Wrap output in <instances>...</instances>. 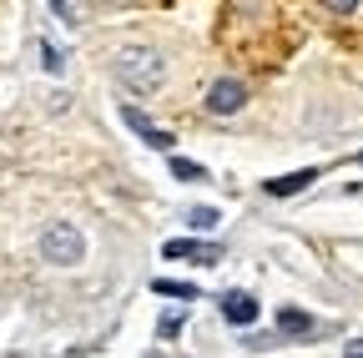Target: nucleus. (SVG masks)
Segmentation results:
<instances>
[{"mask_svg": "<svg viewBox=\"0 0 363 358\" xmlns=\"http://www.w3.org/2000/svg\"><path fill=\"white\" fill-rule=\"evenodd\" d=\"M116 76L131 86V91H157L162 76H167V61H162V51H152V46H126V51L116 56Z\"/></svg>", "mask_w": 363, "mask_h": 358, "instance_id": "f257e3e1", "label": "nucleus"}, {"mask_svg": "<svg viewBox=\"0 0 363 358\" xmlns=\"http://www.w3.org/2000/svg\"><path fill=\"white\" fill-rule=\"evenodd\" d=\"M40 257L51 262V267H76L86 257V237L71 228V222H51L45 237H40Z\"/></svg>", "mask_w": 363, "mask_h": 358, "instance_id": "f03ea898", "label": "nucleus"}, {"mask_svg": "<svg viewBox=\"0 0 363 358\" xmlns=\"http://www.w3.org/2000/svg\"><path fill=\"white\" fill-rule=\"evenodd\" d=\"M242 101H247V86L238 76H222V81L207 86V111L212 116H233V111H242Z\"/></svg>", "mask_w": 363, "mask_h": 358, "instance_id": "7ed1b4c3", "label": "nucleus"}, {"mask_svg": "<svg viewBox=\"0 0 363 358\" xmlns=\"http://www.w3.org/2000/svg\"><path fill=\"white\" fill-rule=\"evenodd\" d=\"M121 121H126V131H136V137H142L152 152H172V142H177L172 131H162V126H157L142 106H121Z\"/></svg>", "mask_w": 363, "mask_h": 358, "instance_id": "20e7f679", "label": "nucleus"}, {"mask_svg": "<svg viewBox=\"0 0 363 358\" xmlns=\"http://www.w3.org/2000/svg\"><path fill=\"white\" fill-rule=\"evenodd\" d=\"M217 308H222V318L233 323V328H252V323H257V313H262V308H257V298H252V293H242V288L222 293V303H217Z\"/></svg>", "mask_w": 363, "mask_h": 358, "instance_id": "39448f33", "label": "nucleus"}, {"mask_svg": "<svg viewBox=\"0 0 363 358\" xmlns=\"http://www.w3.org/2000/svg\"><path fill=\"white\" fill-rule=\"evenodd\" d=\"M313 182H318V167H303V172H288V177H267L262 192H267V197H298V192H308Z\"/></svg>", "mask_w": 363, "mask_h": 358, "instance_id": "423d86ee", "label": "nucleus"}, {"mask_svg": "<svg viewBox=\"0 0 363 358\" xmlns=\"http://www.w3.org/2000/svg\"><path fill=\"white\" fill-rule=\"evenodd\" d=\"M313 328H318V323L308 318L303 308H278V333H283V338H308Z\"/></svg>", "mask_w": 363, "mask_h": 358, "instance_id": "0eeeda50", "label": "nucleus"}, {"mask_svg": "<svg viewBox=\"0 0 363 358\" xmlns=\"http://www.w3.org/2000/svg\"><path fill=\"white\" fill-rule=\"evenodd\" d=\"M162 257H202V262H217L222 247H207V242H192V237H177V242L162 247Z\"/></svg>", "mask_w": 363, "mask_h": 358, "instance_id": "6e6552de", "label": "nucleus"}, {"mask_svg": "<svg viewBox=\"0 0 363 358\" xmlns=\"http://www.w3.org/2000/svg\"><path fill=\"white\" fill-rule=\"evenodd\" d=\"M152 293H162V298H182V303H192V298H197V288H192V283H177V278H157V283H152Z\"/></svg>", "mask_w": 363, "mask_h": 358, "instance_id": "1a4fd4ad", "label": "nucleus"}, {"mask_svg": "<svg viewBox=\"0 0 363 358\" xmlns=\"http://www.w3.org/2000/svg\"><path fill=\"white\" fill-rule=\"evenodd\" d=\"M172 177H182V182H207V167H197L187 157H172Z\"/></svg>", "mask_w": 363, "mask_h": 358, "instance_id": "9d476101", "label": "nucleus"}, {"mask_svg": "<svg viewBox=\"0 0 363 358\" xmlns=\"http://www.w3.org/2000/svg\"><path fill=\"white\" fill-rule=\"evenodd\" d=\"M40 66L51 71V76H61V71H66V61H61V51L51 46V40H40Z\"/></svg>", "mask_w": 363, "mask_h": 358, "instance_id": "9b49d317", "label": "nucleus"}, {"mask_svg": "<svg viewBox=\"0 0 363 358\" xmlns=\"http://www.w3.org/2000/svg\"><path fill=\"white\" fill-rule=\"evenodd\" d=\"M212 222H217V212H212V207H187V228H197V233H207V228H212Z\"/></svg>", "mask_w": 363, "mask_h": 358, "instance_id": "f8f14e48", "label": "nucleus"}, {"mask_svg": "<svg viewBox=\"0 0 363 358\" xmlns=\"http://www.w3.org/2000/svg\"><path fill=\"white\" fill-rule=\"evenodd\" d=\"M182 323H187V318H182V313H162L157 333H162V338H177V333H182Z\"/></svg>", "mask_w": 363, "mask_h": 358, "instance_id": "ddd939ff", "label": "nucleus"}, {"mask_svg": "<svg viewBox=\"0 0 363 358\" xmlns=\"http://www.w3.org/2000/svg\"><path fill=\"white\" fill-rule=\"evenodd\" d=\"M323 6H328L333 16H353V11H358V0H323Z\"/></svg>", "mask_w": 363, "mask_h": 358, "instance_id": "4468645a", "label": "nucleus"}, {"mask_svg": "<svg viewBox=\"0 0 363 358\" xmlns=\"http://www.w3.org/2000/svg\"><path fill=\"white\" fill-rule=\"evenodd\" d=\"M51 11H56V21H66V26H71V6H66V0H51Z\"/></svg>", "mask_w": 363, "mask_h": 358, "instance_id": "2eb2a0df", "label": "nucleus"}, {"mask_svg": "<svg viewBox=\"0 0 363 358\" xmlns=\"http://www.w3.org/2000/svg\"><path fill=\"white\" fill-rule=\"evenodd\" d=\"M343 358H363V338H353V343L343 348Z\"/></svg>", "mask_w": 363, "mask_h": 358, "instance_id": "dca6fc26", "label": "nucleus"}, {"mask_svg": "<svg viewBox=\"0 0 363 358\" xmlns=\"http://www.w3.org/2000/svg\"><path fill=\"white\" fill-rule=\"evenodd\" d=\"M353 162H358V167H363V152H353Z\"/></svg>", "mask_w": 363, "mask_h": 358, "instance_id": "f3484780", "label": "nucleus"}]
</instances>
